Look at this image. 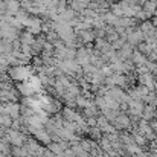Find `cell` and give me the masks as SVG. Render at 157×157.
Segmentation results:
<instances>
[{
	"label": "cell",
	"instance_id": "cell-1",
	"mask_svg": "<svg viewBox=\"0 0 157 157\" xmlns=\"http://www.w3.org/2000/svg\"><path fill=\"white\" fill-rule=\"evenodd\" d=\"M116 121L119 122V125H121V127H127V125L130 124L128 117H125V116H119V117H116Z\"/></svg>",
	"mask_w": 157,
	"mask_h": 157
},
{
	"label": "cell",
	"instance_id": "cell-2",
	"mask_svg": "<svg viewBox=\"0 0 157 157\" xmlns=\"http://www.w3.org/2000/svg\"><path fill=\"white\" fill-rule=\"evenodd\" d=\"M78 3H81V5H86V3H89L90 0H76Z\"/></svg>",
	"mask_w": 157,
	"mask_h": 157
},
{
	"label": "cell",
	"instance_id": "cell-3",
	"mask_svg": "<svg viewBox=\"0 0 157 157\" xmlns=\"http://www.w3.org/2000/svg\"><path fill=\"white\" fill-rule=\"evenodd\" d=\"M81 157H89V154H81Z\"/></svg>",
	"mask_w": 157,
	"mask_h": 157
}]
</instances>
